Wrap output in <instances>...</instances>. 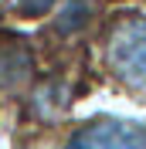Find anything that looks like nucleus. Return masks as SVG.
Masks as SVG:
<instances>
[{"label":"nucleus","instance_id":"obj_1","mask_svg":"<svg viewBox=\"0 0 146 149\" xmlns=\"http://www.w3.org/2000/svg\"><path fill=\"white\" fill-rule=\"evenodd\" d=\"M105 61L119 81L146 92V17H126L112 27Z\"/></svg>","mask_w":146,"mask_h":149},{"label":"nucleus","instance_id":"obj_2","mask_svg":"<svg viewBox=\"0 0 146 149\" xmlns=\"http://www.w3.org/2000/svg\"><path fill=\"white\" fill-rule=\"evenodd\" d=\"M65 149H146V129L119 119H102L78 129Z\"/></svg>","mask_w":146,"mask_h":149},{"label":"nucleus","instance_id":"obj_3","mask_svg":"<svg viewBox=\"0 0 146 149\" xmlns=\"http://www.w3.org/2000/svg\"><path fill=\"white\" fill-rule=\"evenodd\" d=\"M31 74V54L20 44H0V88H17Z\"/></svg>","mask_w":146,"mask_h":149},{"label":"nucleus","instance_id":"obj_4","mask_svg":"<svg viewBox=\"0 0 146 149\" xmlns=\"http://www.w3.org/2000/svg\"><path fill=\"white\" fill-rule=\"evenodd\" d=\"M85 20H88V3H85V0H72V3L61 10V17H58V31H61V34L78 31Z\"/></svg>","mask_w":146,"mask_h":149},{"label":"nucleus","instance_id":"obj_5","mask_svg":"<svg viewBox=\"0 0 146 149\" xmlns=\"http://www.w3.org/2000/svg\"><path fill=\"white\" fill-rule=\"evenodd\" d=\"M55 3H58V0H17L20 14H27V17H41V14H48Z\"/></svg>","mask_w":146,"mask_h":149}]
</instances>
